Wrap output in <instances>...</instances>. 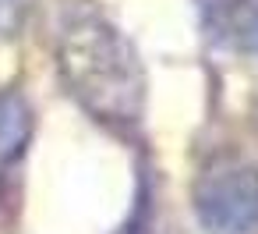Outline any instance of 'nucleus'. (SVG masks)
<instances>
[{
	"mask_svg": "<svg viewBox=\"0 0 258 234\" xmlns=\"http://www.w3.org/2000/svg\"><path fill=\"white\" fill-rule=\"evenodd\" d=\"M57 71L78 107L113 131L142 124L149 78L131 39L103 15L82 11L57 36Z\"/></svg>",
	"mask_w": 258,
	"mask_h": 234,
	"instance_id": "obj_1",
	"label": "nucleus"
},
{
	"mask_svg": "<svg viewBox=\"0 0 258 234\" xmlns=\"http://www.w3.org/2000/svg\"><path fill=\"white\" fill-rule=\"evenodd\" d=\"M195 216L205 234H258V167L216 160L195 181Z\"/></svg>",
	"mask_w": 258,
	"mask_h": 234,
	"instance_id": "obj_2",
	"label": "nucleus"
},
{
	"mask_svg": "<svg viewBox=\"0 0 258 234\" xmlns=\"http://www.w3.org/2000/svg\"><path fill=\"white\" fill-rule=\"evenodd\" d=\"M230 39L251 54H258V0H230L226 8Z\"/></svg>",
	"mask_w": 258,
	"mask_h": 234,
	"instance_id": "obj_4",
	"label": "nucleus"
},
{
	"mask_svg": "<svg viewBox=\"0 0 258 234\" xmlns=\"http://www.w3.org/2000/svg\"><path fill=\"white\" fill-rule=\"evenodd\" d=\"M117 234H152V181L149 177L138 181L135 206H131V213H127V220Z\"/></svg>",
	"mask_w": 258,
	"mask_h": 234,
	"instance_id": "obj_5",
	"label": "nucleus"
},
{
	"mask_svg": "<svg viewBox=\"0 0 258 234\" xmlns=\"http://www.w3.org/2000/svg\"><path fill=\"white\" fill-rule=\"evenodd\" d=\"M36 0H0V39H11L25 29Z\"/></svg>",
	"mask_w": 258,
	"mask_h": 234,
	"instance_id": "obj_6",
	"label": "nucleus"
},
{
	"mask_svg": "<svg viewBox=\"0 0 258 234\" xmlns=\"http://www.w3.org/2000/svg\"><path fill=\"white\" fill-rule=\"evenodd\" d=\"M32 135V114L29 103L18 92H0V195H4V177L15 167V160L25 153V142Z\"/></svg>",
	"mask_w": 258,
	"mask_h": 234,
	"instance_id": "obj_3",
	"label": "nucleus"
}]
</instances>
